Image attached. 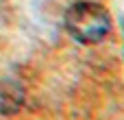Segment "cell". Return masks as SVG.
<instances>
[{"instance_id":"obj_1","label":"cell","mask_w":124,"mask_h":120,"mask_svg":"<svg viewBox=\"0 0 124 120\" xmlns=\"http://www.w3.org/2000/svg\"><path fill=\"white\" fill-rule=\"evenodd\" d=\"M63 24L68 33L81 44H98L111 33V15L109 11L89 0H81L68 7Z\"/></svg>"},{"instance_id":"obj_3","label":"cell","mask_w":124,"mask_h":120,"mask_svg":"<svg viewBox=\"0 0 124 120\" xmlns=\"http://www.w3.org/2000/svg\"><path fill=\"white\" fill-rule=\"evenodd\" d=\"M122 22H124V20H122Z\"/></svg>"},{"instance_id":"obj_2","label":"cell","mask_w":124,"mask_h":120,"mask_svg":"<svg viewBox=\"0 0 124 120\" xmlns=\"http://www.w3.org/2000/svg\"><path fill=\"white\" fill-rule=\"evenodd\" d=\"M24 103V90L17 81L0 79V114H15Z\"/></svg>"}]
</instances>
